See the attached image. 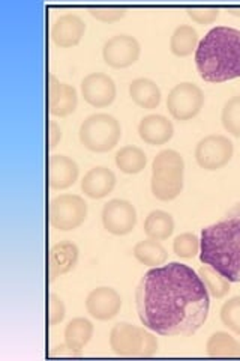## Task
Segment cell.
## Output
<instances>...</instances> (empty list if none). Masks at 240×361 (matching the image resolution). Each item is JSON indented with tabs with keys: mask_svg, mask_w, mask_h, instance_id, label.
<instances>
[{
	"mask_svg": "<svg viewBox=\"0 0 240 361\" xmlns=\"http://www.w3.org/2000/svg\"><path fill=\"white\" fill-rule=\"evenodd\" d=\"M206 351L209 357L221 358V357H240V342L232 334L225 331H216L213 333L208 345H206Z\"/></svg>",
	"mask_w": 240,
	"mask_h": 361,
	"instance_id": "cell-25",
	"label": "cell"
},
{
	"mask_svg": "<svg viewBox=\"0 0 240 361\" xmlns=\"http://www.w3.org/2000/svg\"><path fill=\"white\" fill-rule=\"evenodd\" d=\"M141 45L131 35H116L111 37L102 49V56L108 66L116 68H128L134 65L140 58Z\"/></svg>",
	"mask_w": 240,
	"mask_h": 361,
	"instance_id": "cell-11",
	"label": "cell"
},
{
	"mask_svg": "<svg viewBox=\"0 0 240 361\" xmlns=\"http://www.w3.org/2000/svg\"><path fill=\"white\" fill-rule=\"evenodd\" d=\"M78 247L71 241L57 243L50 250V280L68 274L78 262Z\"/></svg>",
	"mask_w": 240,
	"mask_h": 361,
	"instance_id": "cell-18",
	"label": "cell"
},
{
	"mask_svg": "<svg viewBox=\"0 0 240 361\" xmlns=\"http://www.w3.org/2000/svg\"><path fill=\"white\" fill-rule=\"evenodd\" d=\"M198 276L204 283L206 289H208L209 295H212L213 298H218V300L224 298L228 295V292H230L232 281L227 280L215 268H212L209 265H204L198 269Z\"/></svg>",
	"mask_w": 240,
	"mask_h": 361,
	"instance_id": "cell-27",
	"label": "cell"
},
{
	"mask_svg": "<svg viewBox=\"0 0 240 361\" xmlns=\"http://www.w3.org/2000/svg\"><path fill=\"white\" fill-rule=\"evenodd\" d=\"M198 33L189 25H180L175 29L170 39V50L179 58H187L198 49Z\"/></svg>",
	"mask_w": 240,
	"mask_h": 361,
	"instance_id": "cell-23",
	"label": "cell"
},
{
	"mask_svg": "<svg viewBox=\"0 0 240 361\" xmlns=\"http://www.w3.org/2000/svg\"><path fill=\"white\" fill-rule=\"evenodd\" d=\"M185 161L175 149L161 151L152 163V193L158 200H175L184 190Z\"/></svg>",
	"mask_w": 240,
	"mask_h": 361,
	"instance_id": "cell-4",
	"label": "cell"
},
{
	"mask_svg": "<svg viewBox=\"0 0 240 361\" xmlns=\"http://www.w3.org/2000/svg\"><path fill=\"white\" fill-rule=\"evenodd\" d=\"M89 13L94 18L102 23H114L127 16L125 9H120V8H90Z\"/></svg>",
	"mask_w": 240,
	"mask_h": 361,
	"instance_id": "cell-32",
	"label": "cell"
},
{
	"mask_svg": "<svg viewBox=\"0 0 240 361\" xmlns=\"http://www.w3.org/2000/svg\"><path fill=\"white\" fill-rule=\"evenodd\" d=\"M61 140H62V128L56 121H51L50 122V148L54 149Z\"/></svg>",
	"mask_w": 240,
	"mask_h": 361,
	"instance_id": "cell-34",
	"label": "cell"
},
{
	"mask_svg": "<svg viewBox=\"0 0 240 361\" xmlns=\"http://www.w3.org/2000/svg\"><path fill=\"white\" fill-rule=\"evenodd\" d=\"M200 261L232 283H240V203L201 231Z\"/></svg>",
	"mask_w": 240,
	"mask_h": 361,
	"instance_id": "cell-2",
	"label": "cell"
},
{
	"mask_svg": "<svg viewBox=\"0 0 240 361\" xmlns=\"http://www.w3.org/2000/svg\"><path fill=\"white\" fill-rule=\"evenodd\" d=\"M221 321L228 330L240 336V297H233L221 307Z\"/></svg>",
	"mask_w": 240,
	"mask_h": 361,
	"instance_id": "cell-30",
	"label": "cell"
},
{
	"mask_svg": "<svg viewBox=\"0 0 240 361\" xmlns=\"http://www.w3.org/2000/svg\"><path fill=\"white\" fill-rule=\"evenodd\" d=\"M80 140L92 152H108L116 148L122 137L119 121L108 113H95L86 118L80 127Z\"/></svg>",
	"mask_w": 240,
	"mask_h": 361,
	"instance_id": "cell-5",
	"label": "cell"
},
{
	"mask_svg": "<svg viewBox=\"0 0 240 361\" xmlns=\"http://www.w3.org/2000/svg\"><path fill=\"white\" fill-rule=\"evenodd\" d=\"M116 166L127 175L140 173L147 164V157L139 146H123L116 154Z\"/></svg>",
	"mask_w": 240,
	"mask_h": 361,
	"instance_id": "cell-26",
	"label": "cell"
},
{
	"mask_svg": "<svg viewBox=\"0 0 240 361\" xmlns=\"http://www.w3.org/2000/svg\"><path fill=\"white\" fill-rule=\"evenodd\" d=\"M50 113L53 116L65 118L75 111L78 95L74 86L57 80L54 74H50Z\"/></svg>",
	"mask_w": 240,
	"mask_h": 361,
	"instance_id": "cell-15",
	"label": "cell"
},
{
	"mask_svg": "<svg viewBox=\"0 0 240 361\" xmlns=\"http://www.w3.org/2000/svg\"><path fill=\"white\" fill-rule=\"evenodd\" d=\"M110 346L120 357H152L158 351V338L141 326L119 322L110 333Z\"/></svg>",
	"mask_w": 240,
	"mask_h": 361,
	"instance_id": "cell-6",
	"label": "cell"
},
{
	"mask_svg": "<svg viewBox=\"0 0 240 361\" xmlns=\"http://www.w3.org/2000/svg\"><path fill=\"white\" fill-rule=\"evenodd\" d=\"M130 95L137 106L152 110L161 104V89L151 78H135L130 85Z\"/></svg>",
	"mask_w": 240,
	"mask_h": 361,
	"instance_id": "cell-20",
	"label": "cell"
},
{
	"mask_svg": "<svg viewBox=\"0 0 240 361\" xmlns=\"http://www.w3.org/2000/svg\"><path fill=\"white\" fill-rule=\"evenodd\" d=\"M66 309H65V302L63 300L56 295V293H51L50 295V325L54 326L57 324H61L65 319Z\"/></svg>",
	"mask_w": 240,
	"mask_h": 361,
	"instance_id": "cell-33",
	"label": "cell"
},
{
	"mask_svg": "<svg viewBox=\"0 0 240 361\" xmlns=\"http://www.w3.org/2000/svg\"><path fill=\"white\" fill-rule=\"evenodd\" d=\"M134 256L139 262H141L146 267H161L165 264L168 253L165 250V247L156 241V240H143L140 243H137L134 247Z\"/></svg>",
	"mask_w": 240,
	"mask_h": 361,
	"instance_id": "cell-24",
	"label": "cell"
},
{
	"mask_svg": "<svg viewBox=\"0 0 240 361\" xmlns=\"http://www.w3.org/2000/svg\"><path fill=\"white\" fill-rule=\"evenodd\" d=\"M200 77L209 83H224L240 77V30L216 26L208 32L196 51Z\"/></svg>",
	"mask_w": 240,
	"mask_h": 361,
	"instance_id": "cell-3",
	"label": "cell"
},
{
	"mask_svg": "<svg viewBox=\"0 0 240 361\" xmlns=\"http://www.w3.org/2000/svg\"><path fill=\"white\" fill-rule=\"evenodd\" d=\"M87 219V203L78 195H61L50 203V223L54 229L68 232L80 228Z\"/></svg>",
	"mask_w": 240,
	"mask_h": 361,
	"instance_id": "cell-7",
	"label": "cell"
},
{
	"mask_svg": "<svg viewBox=\"0 0 240 361\" xmlns=\"http://www.w3.org/2000/svg\"><path fill=\"white\" fill-rule=\"evenodd\" d=\"M51 355L53 357H56V355H72V357H77L78 354L74 351V349H71L70 346H68L66 343L65 345H62V346H57V348H54V351L51 353Z\"/></svg>",
	"mask_w": 240,
	"mask_h": 361,
	"instance_id": "cell-35",
	"label": "cell"
},
{
	"mask_svg": "<svg viewBox=\"0 0 240 361\" xmlns=\"http://www.w3.org/2000/svg\"><path fill=\"white\" fill-rule=\"evenodd\" d=\"M86 32L84 20L77 14H63L51 26V39L62 49L75 47Z\"/></svg>",
	"mask_w": 240,
	"mask_h": 361,
	"instance_id": "cell-14",
	"label": "cell"
},
{
	"mask_svg": "<svg viewBox=\"0 0 240 361\" xmlns=\"http://www.w3.org/2000/svg\"><path fill=\"white\" fill-rule=\"evenodd\" d=\"M80 169L72 158L53 155L50 158V185L53 190H66L75 184Z\"/></svg>",
	"mask_w": 240,
	"mask_h": 361,
	"instance_id": "cell-19",
	"label": "cell"
},
{
	"mask_svg": "<svg viewBox=\"0 0 240 361\" xmlns=\"http://www.w3.org/2000/svg\"><path fill=\"white\" fill-rule=\"evenodd\" d=\"M86 309L92 318L98 321H110L116 318L122 309V297L113 288H96L86 298Z\"/></svg>",
	"mask_w": 240,
	"mask_h": 361,
	"instance_id": "cell-13",
	"label": "cell"
},
{
	"mask_svg": "<svg viewBox=\"0 0 240 361\" xmlns=\"http://www.w3.org/2000/svg\"><path fill=\"white\" fill-rule=\"evenodd\" d=\"M233 142L222 134H210L198 142L196 160L204 171H220L233 158Z\"/></svg>",
	"mask_w": 240,
	"mask_h": 361,
	"instance_id": "cell-9",
	"label": "cell"
},
{
	"mask_svg": "<svg viewBox=\"0 0 240 361\" xmlns=\"http://www.w3.org/2000/svg\"><path fill=\"white\" fill-rule=\"evenodd\" d=\"M102 224L107 232L123 236L134 231L137 224V211L128 200L113 199L102 209Z\"/></svg>",
	"mask_w": 240,
	"mask_h": 361,
	"instance_id": "cell-10",
	"label": "cell"
},
{
	"mask_svg": "<svg viewBox=\"0 0 240 361\" xmlns=\"http://www.w3.org/2000/svg\"><path fill=\"white\" fill-rule=\"evenodd\" d=\"M82 94L86 103L96 109L110 106L116 99V83L104 73H92L83 78Z\"/></svg>",
	"mask_w": 240,
	"mask_h": 361,
	"instance_id": "cell-12",
	"label": "cell"
},
{
	"mask_svg": "<svg viewBox=\"0 0 240 361\" xmlns=\"http://www.w3.org/2000/svg\"><path fill=\"white\" fill-rule=\"evenodd\" d=\"M94 324L86 318H75L68 322L65 329V343L80 355L82 349L94 337Z\"/></svg>",
	"mask_w": 240,
	"mask_h": 361,
	"instance_id": "cell-21",
	"label": "cell"
},
{
	"mask_svg": "<svg viewBox=\"0 0 240 361\" xmlns=\"http://www.w3.org/2000/svg\"><path fill=\"white\" fill-rule=\"evenodd\" d=\"M173 250L180 259H192L200 253V238L191 232L180 233L173 243Z\"/></svg>",
	"mask_w": 240,
	"mask_h": 361,
	"instance_id": "cell-29",
	"label": "cell"
},
{
	"mask_svg": "<svg viewBox=\"0 0 240 361\" xmlns=\"http://www.w3.org/2000/svg\"><path fill=\"white\" fill-rule=\"evenodd\" d=\"M204 106V92L196 83L184 82L176 85L167 97V109L177 121L196 118Z\"/></svg>",
	"mask_w": 240,
	"mask_h": 361,
	"instance_id": "cell-8",
	"label": "cell"
},
{
	"mask_svg": "<svg viewBox=\"0 0 240 361\" xmlns=\"http://www.w3.org/2000/svg\"><path fill=\"white\" fill-rule=\"evenodd\" d=\"M175 232V220L171 214L156 209L152 211L144 220V233L147 238L156 240V241H164L170 238Z\"/></svg>",
	"mask_w": 240,
	"mask_h": 361,
	"instance_id": "cell-22",
	"label": "cell"
},
{
	"mask_svg": "<svg viewBox=\"0 0 240 361\" xmlns=\"http://www.w3.org/2000/svg\"><path fill=\"white\" fill-rule=\"evenodd\" d=\"M221 121L228 133L240 139V95L227 101L221 113Z\"/></svg>",
	"mask_w": 240,
	"mask_h": 361,
	"instance_id": "cell-28",
	"label": "cell"
},
{
	"mask_svg": "<svg viewBox=\"0 0 240 361\" xmlns=\"http://www.w3.org/2000/svg\"><path fill=\"white\" fill-rule=\"evenodd\" d=\"M228 11H230V14L240 17V8H230Z\"/></svg>",
	"mask_w": 240,
	"mask_h": 361,
	"instance_id": "cell-36",
	"label": "cell"
},
{
	"mask_svg": "<svg viewBox=\"0 0 240 361\" xmlns=\"http://www.w3.org/2000/svg\"><path fill=\"white\" fill-rule=\"evenodd\" d=\"M187 13L192 21L200 23V25H210L220 17V9L216 8H191L187 9Z\"/></svg>",
	"mask_w": 240,
	"mask_h": 361,
	"instance_id": "cell-31",
	"label": "cell"
},
{
	"mask_svg": "<svg viewBox=\"0 0 240 361\" xmlns=\"http://www.w3.org/2000/svg\"><path fill=\"white\" fill-rule=\"evenodd\" d=\"M116 187V175L108 167H94L82 180L83 193L90 199H104Z\"/></svg>",
	"mask_w": 240,
	"mask_h": 361,
	"instance_id": "cell-17",
	"label": "cell"
},
{
	"mask_svg": "<svg viewBox=\"0 0 240 361\" xmlns=\"http://www.w3.org/2000/svg\"><path fill=\"white\" fill-rule=\"evenodd\" d=\"M139 134L147 145L159 146L171 140L175 135V127L173 122L163 115H147L140 122Z\"/></svg>",
	"mask_w": 240,
	"mask_h": 361,
	"instance_id": "cell-16",
	"label": "cell"
},
{
	"mask_svg": "<svg viewBox=\"0 0 240 361\" xmlns=\"http://www.w3.org/2000/svg\"><path fill=\"white\" fill-rule=\"evenodd\" d=\"M135 304L147 330L188 337L208 321L210 295L198 273L185 264L171 262L147 271L137 288Z\"/></svg>",
	"mask_w": 240,
	"mask_h": 361,
	"instance_id": "cell-1",
	"label": "cell"
}]
</instances>
